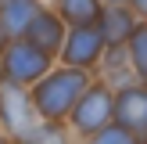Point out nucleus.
<instances>
[{"label": "nucleus", "mask_w": 147, "mask_h": 144, "mask_svg": "<svg viewBox=\"0 0 147 144\" xmlns=\"http://www.w3.org/2000/svg\"><path fill=\"white\" fill-rule=\"evenodd\" d=\"M90 90V79H86L83 69H57V72H47L40 79V86L32 90V105L40 112V119L47 122H61L72 115V108L79 105V97Z\"/></svg>", "instance_id": "1"}, {"label": "nucleus", "mask_w": 147, "mask_h": 144, "mask_svg": "<svg viewBox=\"0 0 147 144\" xmlns=\"http://www.w3.org/2000/svg\"><path fill=\"white\" fill-rule=\"evenodd\" d=\"M0 69H4L7 83H18V86L22 83H40L50 72V54L40 50L36 43H29V40H14L0 54Z\"/></svg>", "instance_id": "2"}, {"label": "nucleus", "mask_w": 147, "mask_h": 144, "mask_svg": "<svg viewBox=\"0 0 147 144\" xmlns=\"http://www.w3.org/2000/svg\"><path fill=\"white\" fill-rule=\"evenodd\" d=\"M72 126L79 130V133H86V137H97L104 126H111L115 122V90L108 83H97V86H90V90L79 97V105L72 108Z\"/></svg>", "instance_id": "3"}, {"label": "nucleus", "mask_w": 147, "mask_h": 144, "mask_svg": "<svg viewBox=\"0 0 147 144\" xmlns=\"http://www.w3.org/2000/svg\"><path fill=\"white\" fill-rule=\"evenodd\" d=\"M0 115L22 144H29L32 130L40 126V112L32 105V94H25L18 83H7V79H4V90H0Z\"/></svg>", "instance_id": "4"}, {"label": "nucleus", "mask_w": 147, "mask_h": 144, "mask_svg": "<svg viewBox=\"0 0 147 144\" xmlns=\"http://www.w3.org/2000/svg\"><path fill=\"white\" fill-rule=\"evenodd\" d=\"M104 54H108V40L100 33V25H76V29H68V36L61 43V58H65L68 69H83L86 72Z\"/></svg>", "instance_id": "5"}, {"label": "nucleus", "mask_w": 147, "mask_h": 144, "mask_svg": "<svg viewBox=\"0 0 147 144\" xmlns=\"http://www.w3.org/2000/svg\"><path fill=\"white\" fill-rule=\"evenodd\" d=\"M115 122L147 141V83H129L115 90Z\"/></svg>", "instance_id": "6"}, {"label": "nucleus", "mask_w": 147, "mask_h": 144, "mask_svg": "<svg viewBox=\"0 0 147 144\" xmlns=\"http://www.w3.org/2000/svg\"><path fill=\"white\" fill-rule=\"evenodd\" d=\"M97 25H100V33H104L108 47H126L129 36H133V29L140 25V14L129 4H104Z\"/></svg>", "instance_id": "7"}, {"label": "nucleus", "mask_w": 147, "mask_h": 144, "mask_svg": "<svg viewBox=\"0 0 147 144\" xmlns=\"http://www.w3.org/2000/svg\"><path fill=\"white\" fill-rule=\"evenodd\" d=\"M25 40L29 43H36L40 50H61V43H65V22H61V14H50V11H43V7H36V14H32V22H29V29H25Z\"/></svg>", "instance_id": "8"}, {"label": "nucleus", "mask_w": 147, "mask_h": 144, "mask_svg": "<svg viewBox=\"0 0 147 144\" xmlns=\"http://www.w3.org/2000/svg\"><path fill=\"white\" fill-rule=\"evenodd\" d=\"M100 11H104V0H57V14L72 29L76 25H97Z\"/></svg>", "instance_id": "9"}, {"label": "nucleus", "mask_w": 147, "mask_h": 144, "mask_svg": "<svg viewBox=\"0 0 147 144\" xmlns=\"http://www.w3.org/2000/svg\"><path fill=\"white\" fill-rule=\"evenodd\" d=\"M126 50H129V61H133L136 83H147V22H140V25L133 29V36H129Z\"/></svg>", "instance_id": "10"}, {"label": "nucleus", "mask_w": 147, "mask_h": 144, "mask_svg": "<svg viewBox=\"0 0 147 144\" xmlns=\"http://www.w3.org/2000/svg\"><path fill=\"white\" fill-rule=\"evenodd\" d=\"M32 14H36L32 0H22V4H11V7L0 11V25H4L7 33H25L29 22H32Z\"/></svg>", "instance_id": "11"}, {"label": "nucleus", "mask_w": 147, "mask_h": 144, "mask_svg": "<svg viewBox=\"0 0 147 144\" xmlns=\"http://www.w3.org/2000/svg\"><path fill=\"white\" fill-rule=\"evenodd\" d=\"M93 144H147L144 137H136L133 130L119 126V122H111V126H104L97 137H93Z\"/></svg>", "instance_id": "12"}, {"label": "nucleus", "mask_w": 147, "mask_h": 144, "mask_svg": "<svg viewBox=\"0 0 147 144\" xmlns=\"http://www.w3.org/2000/svg\"><path fill=\"white\" fill-rule=\"evenodd\" d=\"M29 144H68V133L61 130V122H47V119H43L40 126L32 130Z\"/></svg>", "instance_id": "13"}, {"label": "nucleus", "mask_w": 147, "mask_h": 144, "mask_svg": "<svg viewBox=\"0 0 147 144\" xmlns=\"http://www.w3.org/2000/svg\"><path fill=\"white\" fill-rule=\"evenodd\" d=\"M129 7L140 14V22H147V0H129Z\"/></svg>", "instance_id": "14"}, {"label": "nucleus", "mask_w": 147, "mask_h": 144, "mask_svg": "<svg viewBox=\"0 0 147 144\" xmlns=\"http://www.w3.org/2000/svg\"><path fill=\"white\" fill-rule=\"evenodd\" d=\"M7 43H11V33H7V29L0 25V54H4V47H7Z\"/></svg>", "instance_id": "15"}, {"label": "nucleus", "mask_w": 147, "mask_h": 144, "mask_svg": "<svg viewBox=\"0 0 147 144\" xmlns=\"http://www.w3.org/2000/svg\"><path fill=\"white\" fill-rule=\"evenodd\" d=\"M11 4H22V0H0V11H4V7H11Z\"/></svg>", "instance_id": "16"}, {"label": "nucleus", "mask_w": 147, "mask_h": 144, "mask_svg": "<svg viewBox=\"0 0 147 144\" xmlns=\"http://www.w3.org/2000/svg\"><path fill=\"white\" fill-rule=\"evenodd\" d=\"M104 4H129V0H104Z\"/></svg>", "instance_id": "17"}, {"label": "nucleus", "mask_w": 147, "mask_h": 144, "mask_svg": "<svg viewBox=\"0 0 147 144\" xmlns=\"http://www.w3.org/2000/svg\"><path fill=\"white\" fill-rule=\"evenodd\" d=\"M0 144H4V141H0Z\"/></svg>", "instance_id": "18"}]
</instances>
